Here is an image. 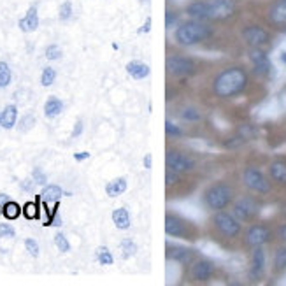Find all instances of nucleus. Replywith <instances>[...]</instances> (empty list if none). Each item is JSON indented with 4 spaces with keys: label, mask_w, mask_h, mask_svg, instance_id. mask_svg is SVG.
Returning <instances> with one entry per match:
<instances>
[{
    "label": "nucleus",
    "mask_w": 286,
    "mask_h": 286,
    "mask_svg": "<svg viewBox=\"0 0 286 286\" xmlns=\"http://www.w3.org/2000/svg\"><path fill=\"white\" fill-rule=\"evenodd\" d=\"M248 86V74L240 67H228L214 78L212 92L220 98H232L244 92Z\"/></svg>",
    "instance_id": "1"
},
{
    "label": "nucleus",
    "mask_w": 286,
    "mask_h": 286,
    "mask_svg": "<svg viewBox=\"0 0 286 286\" xmlns=\"http://www.w3.org/2000/svg\"><path fill=\"white\" fill-rule=\"evenodd\" d=\"M211 35V27L206 25L204 21H186V23L179 25L175 30L174 37L175 42L181 46H193L199 42L206 41Z\"/></svg>",
    "instance_id": "2"
},
{
    "label": "nucleus",
    "mask_w": 286,
    "mask_h": 286,
    "mask_svg": "<svg viewBox=\"0 0 286 286\" xmlns=\"http://www.w3.org/2000/svg\"><path fill=\"white\" fill-rule=\"evenodd\" d=\"M234 200V190L226 183H216L204 191V202L211 211H223Z\"/></svg>",
    "instance_id": "3"
},
{
    "label": "nucleus",
    "mask_w": 286,
    "mask_h": 286,
    "mask_svg": "<svg viewBox=\"0 0 286 286\" xmlns=\"http://www.w3.org/2000/svg\"><path fill=\"white\" fill-rule=\"evenodd\" d=\"M212 223H214V228H216L223 237H228V239H234L240 234V223L234 214H228L225 211H216L214 218H212Z\"/></svg>",
    "instance_id": "4"
},
{
    "label": "nucleus",
    "mask_w": 286,
    "mask_h": 286,
    "mask_svg": "<svg viewBox=\"0 0 286 286\" xmlns=\"http://www.w3.org/2000/svg\"><path fill=\"white\" fill-rule=\"evenodd\" d=\"M163 228L169 237H181V239H193L191 237V225L174 212H167Z\"/></svg>",
    "instance_id": "5"
},
{
    "label": "nucleus",
    "mask_w": 286,
    "mask_h": 286,
    "mask_svg": "<svg viewBox=\"0 0 286 286\" xmlns=\"http://www.w3.org/2000/svg\"><path fill=\"white\" fill-rule=\"evenodd\" d=\"M165 69L167 74L172 76V78H186V76L195 72V62L188 56L172 55L167 58Z\"/></svg>",
    "instance_id": "6"
},
{
    "label": "nucleus",
    "mask_w": 286,
    "mask_h": 286,
    "mask_svg": "<svg viewBox=\"0 0 286 286\" xmlns=\"http://www.w3.org/2000/svg\"><path fill=\"white\" fill-rule=\"evenodd\" d=\"M165 163H167V169L179 172V174H186V172H191L195 169L193 158L185 155V153L177 151V149H167Z\"/></svg>",
    "instance_id": "7"
},
{
    "label": "nucleus",
    "mask_w": 286,
    "mask_h": 286,
    "mask_svg": "<svg viewBox=\"0 0 286 286\" xmlns=\"http://www.w3.org/2000/svg\"><path fill=\"white\" fill-rule=\"evenodd\" d=\"M209 21H223L234 16L236 13V2L234 0H209Z\"/></svg>",
    "instance_id": "8"
},
{
    "label": "nucleus",
    "mask_w": 286,
    "mask_h": 286,
    "mask_svg": "<svg viewBox=\"0 0 286 286\" xmlns=\"http://www.w3.org/2000/svg\"><path fill=\"white\" fill-rule=\"evenodd\" d=\"M242 181L251 191L256 193H269L270 191V183L267 181V177L254 167H248L242 174Z\"/></svg>",
    "instance_id": "9"
},
{
    "label": "nucleus",
    "mask_w": 286,
    "mask_h": 286,
    "mask_svg": "<svg viewBox=\"0 0 286 286\" xmlns=\"http://www.w3.org/2000/svg\"><path fill=\"white\" fill-rule=\"evenodd\" d=\"M234 216L239 222H249L258 214V204L251 197H240L236 204H234Z\"/></svg>",
    "instance_id": "10"
},
{
    "label": "nucleus",
    "mask_w": 286,
    "mask_h": 286,
    "mask_svg": "<svg viewBox=\"0 0 286 286\" xmlns=\"http://www.w3.org/2000/svg\"><path fill=\"white\" fill-rule=\"evenodd\" d=\"M214 274V263L211 260H197V262H191V267H190V277L197 283H206L209 281Z\"/></svg>",
    "instance_id": "11"
},
{
    "label": "nucleus",
    "mask_w": 286,
    "mask_h": 286,
    "mask_svg": "<svg viewBox=\"0 0 286 286\" xmlns=\"http://www.w3.org/2000/svg\"><path fill=\"white\" fill-rule=\"evenodd\" d=\"M270 240V230L263 225H253L249 226L244 236V242L249 248H256V246H263L265 242Z\"/></svg>",
    "instance_id": "12"
},
{
    "label": "nucleus",
    "mask_w": 286,
    "mask_h": 286,
    "mask_svg": "<svg viewBox=\"0 0 286 286\" xmlns=\"http://www.w3.org/2000/svg\"><path fill=\"white\" fill-rule=\"evenodd\" d=\"M165 256H167V260H172V262L188 265V263L193 262L195 251L190 248H185V246H174V244H171V242H167Z\"/></svg>",
    "instance_id": "13"
},
{
    "label": "nucleus",
    "mask_w": 286,
    "mask_h": 286,
    "mask_svg": "<svg viewBox=\"0 0 286 286\" xmlns=\"http://www.w3.org/2000/svg\"><path fill=\"white\" fill-rule=\"evenodd\" d=\"M242 37H244V41L248 42L249 46L262 48L263 44L269 42V32L262 27L251 25V27H246L244 30H242Z\"/></svg>",
    "instance_id": "14"
},
{
    "label": "nucleus",
    "mask_w": 286,
    "mask_h": 286,
    "mask_svg": "<svg viewBox=\"0 0 286 286\" xmlns=\"http://www.w3.org/2000/svg\"><path fill=\"white\" fill-rule=\"evenodd\" d=\"M249 60L253 62L254 72L258 76H267L270 72V60L260 48H253L249 51Z\"/></svg>",
    "instance_id": "15"
},
{
    "label": "nucleus",
    "mask_w": 286,
    "mask_h": 286,
    "mask_svg": "<svg viewBox=\"0 0 286 286\" xmlns=\"http://www.w3.org/2000/svg\"><path fill=\"white\" fill-rule=\"evenodd\" d=\"M269 21L276 28L286 30V0H277L269 11Z\"/></svg>",
    "instance_id": "16"
},
{
    "label": "nucleus",
    "mask_w": 286,
    "mask_h": 286,
    "mask_svg": "<svg viewBox=\"0 0 286 286\" xmlns=\"http://www.w3.org/2000/svg\"><path fill=\"white\" fill-rule=\"evenodd\" d=\"M265 270V251L262 246H256L251 254V269H249V276L253 279H260Z\"/></svg>",
    "instance_id": "17"
},
{
    "label": "nucleus",
    "mask_w": 286,
    "mask_h": 286,
    "mask_svg": "<svg viewBox=\"0 0 286 286\" xmlns=\"http://www.w3.org/2000/svg\"><path fill=\"white\" fill-rule=\"evenodd\" d=\"M18 27H19V30L25 33H32L37 30L39 28V14H37V7H35V5H32V7L27 11V14H25L23 18L19 19Z\"/></svg>",
    "instance_id": "18"
},
{
    "label": "nucleus",
    "mask_w": 286,
    "mask_h": 286,
    "mask_svg": "<svg viewBox=\"0 0 286 286\" xmlns=\"http://www.w3.org/2000/svg\"><path fill=\"white\" fill-rule=\"evenodd\" d=\"M186 14L195 21H209V9H207V2L197 0L186 7Z\"/></svg>",
    "instance_id": "19"
},
{
    "label": "nucleus",
    "mask_w": 286,
    "mask_h": 286,
    "mask_svg": "<svg viewBox=\"0 0 286 286\" xmlns=\"http://www.w3.org/2000/svg\"><path fill=\"white\" fill-rule=\"evenodd\" d=\"M127 72H128V76L132 79H137V81H141V79H146L149 74H151V69H149L148 64H144V62L141 60H132L127 64Z\"/></svg>",
    "instance_id": "20"
},
{
    "label": "nucleus",
    "mask_w": 286,
    "mask_h": 286,
    "mask_svg": "<svg viewBox=\"0 0 286 286\" xmlns=\"http://www.w3.org/2000/svg\"><path fill=\"white\" fill-rule=\"evenodd\" d=\"M16 121H18V107L16 106H5V109L0 112V127L5 130H11L16 127Z\"/></svg>",
    "instance_id": "21"
},
{
    "label": "nucleus",
    "mask_w": 286,
    "mask_h": 286,
    "mask_svg": "<svg viewBox=\"0 0 286 286\" xmlns=\"http://www.w3.org/2000/svg\"><path fill=\"white\" fill-rule=\"evenodd\" d=\"M64 190L60 188L58 185H46L44 186V190L41 191V200L42 202H58V200L64 197Z\"/></svg>",
    "instance_id": "22"
},
{
    "label": "nucleus",
    "mask_w": 286,
    "mask_h": 286,
    "mask_svg": "<svg viewBox=\"0 0 286 286\" xmlns=\"http://www.w3.org/2000/svg\"><path fill=\"white\" fill-rule=\"evenodd\" d=\"M127 188H128L127 179H125V177H116V179L109 181V183L106 185V193L109 195L111 199H114V197H118V195L125 193Z\"/></svg>",
    "instance_id": "23"
},
{
    "label": "nucleus",
    "mask_w": 286,
    "mask_h": 286,
    "mask_svg": "<svg viewBox=\"0 0 286 286\" xmlns=\"http://www.w3.org/2000/svg\"><path fill=\"white\" fill-rule=\"evenodd\" d=\"M112 223L116 228L120 230H127L130 228V214L127 211V207H118L112 211Z\"/></svg>",
    "instance_id": "24"
},
{
    "label": "nucleus",
    "mask_w": 286,
    "mask_h": 286,
    "mask_svg": "<svg viewBox=\"0 0 286 286\" xmlns=\"http://www.w3.org/2000/svg\"><path fill=\"white\" fill-rule=\"evenodd\" d=\"M269 172H270L272 181H276L277 185H286V163L285 162H281V160L272 162Z\"/></svg>",
    "instance_id": "25"
},
{
    "label": "nucleus",
    "mask_w": 286,
    "mask_h": 286,
    "mask_svg": "<svg viewBox=\"0 0 286 286\" xmlns=\"http://www.w3.org/2000/svg\"><path fill=\"white\" fill-rule=\"evenodd\" d=\"M64 111V102L58 97H49L44 104V114L46 118H56L58 114H62Z\"/></svg>",
    "instance_id": "26"
},
{
    "label": "nucleus",
    "mask_w": 286,
    "mask_h": 286,
    "mask_svg": "<svg viewBox=\"0 0 286 286\" xmlns=\"http://www.w3.org/2000/svg\"><path fill=\"white\" fill-rule=\"evenodd\" d=\"M21 212H23V209L19 207V204L13 202V200H7V202L2 206V214H4L7 220H16V218H19Z\"/></svg>",
    "instance_id": "27"
},
{
    "label": "nucleus",
    "mask_w": 286,
    "mask_h": 286,
    "mask_svg": "<svg viewBox=\"0 0 286 286\" xmlns=\"http://www.w3.org/2000/svg\"><path fill=\"white\" fill-rule=\"evenodd\" d=\"M95 256H97V262L100 263V265H112V263H114V256H112V253L109 251V248H106V246L97 248Z\"/></svg>",
    "instance_id": "28"
},
{
    "label": "nucleus",
    "mask_w": 286,
    "mask_h": 286,
    "mask_svg": "<svg viewBox=\"0 0 286 286\" xmlns=\"http://www.w3.org/2000/svg\"><path fill=\"white\" fill-rule=\"evenodd\" d=\"M13 81L11 67L5 62H0V88H7Z\"/></svg>",
    "instance_id": "29"
},
{
    "label": "nucleus",
    "mask_w": 286,
    "mask_h": 286,
    "mask_svg": "<svg viewBox=\"0 0 286 286\" xmlns=\"http://www.w3.org/2000/svg\"><path fill=\"white\" fill-rule=\"evenodd\" d=\"M200 118H202V114L197 107H185L181 111V120L188 121V123H197V121H200Z\"/></svg>",
    "instance_id": "30"
},
{
    "label": "nucleus",
    "mask_w": 286,
    "mask_h": 286,
    "mask_svg": "<svg viewBox=\"0 0 286 286\" xmlns=\"http://www.w3.org/2000/svg\"><path fill=\"white\" fill-rule=\"evenodd\" d=\"M39 200H41V197H39L35 202H27L23 207V216L28 218V220H37L39 218Z\"/></svg>",
    "instance_id": "31"
},
{
    "label": "nucleus",
    "mask_w": 286,
    "mask_h": 286,
    "mask_svg": "<svg viewBox=\"0 0 286 286\" xmlns=\"http://www.w3.org/2000/svg\"><path fill=\"white\" fill-rule=\"evenodd\" d=\"M283 269H286V246L277 248L274 254V270H283Z\"/></svg>",
    "instance_id": "32"
},
{
    "label": "nucleus",
    "mask_w": 286,
    "mask_h": 286,
    "mask_svg": "<svg viewBox=\"0 0 286 286\" xmlns=\"http://www.w3.org/2000/svg\"><path fill=\"white\" fill-rule=\"evenodd\" d=\"M121 251H123V258H130V256H134L135 253H137V244H135L132 239H123L120 244Z\"/></svg>",
    "instance_id": "33"
},
{
    "label": "nucleus",
    "mask_w": 286,
    "mask_h": 286,
    "mask_svg": "<svg viewBox=\"0 0 286 286\" xmlns=\"http://www.w3.org/2000/svg\"><path fill=\"white\" fill-rule=\"evenodd\" d=\"M165 135L169 139H179L183 135V128L172 120H165Z\"/></svg>",
    "instance_id": "34"
},
{
    "label": "nucleus",
    "mask_w": 286,
    "mask_h": 286,
    "mask_svg": "<svg viewBox=\"0 0 286 286\" xmlns=\"http://www.w3.org/2000/svg\"><path fill=\"white\" fill-rule=\"evenodd\" d=\"M55 81H56V70L53 69V67H46L41 74V84L44 88H48L55 83Z\"/></svg>",
    "instance_id": "35"
},
{
    "label": "nucleus",
    "mask_w": 286,
    "mask_h": 286,
    "mask_svg": "<svg viewBox=\"0 0 286 286\" xmlns=\"http://www.w3.org/2000/svg\"><path fill=\"white\" fill-rule=\"evenodd\" d=\"M55 244H56V248L60 249L62 253H69L70 251V242L67 240V237L62 234V232H58L55 236Z\"/></svg>",
    "instance_id": "36"
},
{
    "label": "nucleus",
    "mask_w": 286,
    "mask_h": 286,
    "mask_svg": "<svg viewBox=\"0 0 286 286\" xmlns=\"http://www.w3.org/2000/svg\"><path fill=\"white\" fill-rule=\"evenodd\" d=\"M33 125H35V118L32 114H25L21 120H19L18 125V130L19 132H28V130L33 128Z\"/></svg>",
    "instance_id": "37"
},
{
    "label": "nucleus",
    "mask_w": 286,
    "mask_h": 286,
    "mask_svg": "<svg viewBox=\"0 0 286 286\" xmlns=\"http://www.w3.org/2000/svg\"><path fill=\"white\" fill-rule=\"evenodd\" d=\"M16 237V230L9 223H0V239H14Z\"/></svg>",
    "instance_id": "38"
},
{
    "label": "nucleus",
    "mask_w": 286,
    "mask_h": 286,
    "mask_svg": "<svg viewBox=\"0 0 286 286\" xmlns=\"http://www.w3.org/2000/svg\"><path fill=\"white\" fill-rule=\"evenodd\" d=\"M62 48L56 46V44H51V46L46 48V58L48 60H60L62 58Z\"/></svg>",
    "instance_id": "39"
},
{
    "label": "nucleus",
    "mask_w": 286,
    "mask_h": 286,
    "mask_svg": "<svg viewBox=\"0 0 286 286\" xmlns=\"http://www.w3.org/2000/svg\"><path fill=\"white\" fill-rule=\"evenodd\" d=\"M177 21H179V14L174 13V11H167L165 13V28L167 30H171L172 27H175L177 25Z\"/></svg>",
    "instance_id": "40"
},
{
    "label": "nucleus",
    "mask_w": 286,
    "mask_h": 286,
    "mask_svg": "<svg viewBox=\"0 0 286 286\" xmlns=\"http://www.w3.org/2000/svg\"><path fill=\"white\" fill-rule=\"evenodd\" d=\"M179 181H181L179 172H174V171H171V169H167L165 171V185L167 186H174V185H177Z\"/></svg>",
    "instance_id": "41"
},
{
    "label": "nucleus",
    "mask_w": 286,
    "mask_h": 286,
    "mask_svg": "<svg viewBox=\"0 0 286 286\" xmlns=\"http://www.w3.org/2000/svg\"><path fill=\"white\" fill-rule=\"evenodd\" d=\"M25 248H27L30 256H33V258H37L39 256V244L35 239H25Z\"/></svg>",
    "instance_id": "42"
},
{
    "label": "nucleus",
    "mask_w": 286,
    "mask_h": 286,
    "mask_svg": "<svg viewBox=\"0 0 286 286\" xmlns=\"http://www.w3.org/2000/svg\"><path fill=\"white\" fill-rule=\"evenodd\" d=\"M70 16H72V2L67 0V2H64L60 5V19L67 21V19H70Z\"/></svg>",
    "instance_id": "43"
},
{
    "label": "nucleus",
    "mask_w": 286,
    "mask_h": 286,
    "mask_svg": "<svg viewBox=\"0 0 286 286\" xmlns=\"http://www.w3.org/2000/svg\"><path fill=\"white\" fill-rule=\"evenodd\" d=\"M32 179L35 181V185H41V186H46L48 183V175L42 172V169H39V167H35L32 172Z\"/></svg>",
    "instance_id": "44"
},
{
    "label": "nucleus",
    "mask_w": 286,
    "mask_h": 286,
    "mask_svg": "<svg viewBox=\"0 0 286 286\" xmlns=\"http://www.w3.org/2000/svg\"><path fill=\"white\" fill-rule=\"evenodd\" d=\"M244 141H246V139L240 137V135H239V137H232L230 141H226L225 146H226V148H237V146H240V144L244 143Z\"/></svg>",
    "instance_id": "45"
},
{
    "label": "nucleus",
    "mask_w": 286,
    "mask_h": 286,
    "mask_svg": "<svg viewBox=\"0 0 286 286\" xmlns=\"http://www.w3.org/2000/svg\"><path fill=\"white\" fill-rule=\"evenodd\" d=\"M33 186H35V181L33 179H25L23 183H21V188H23L25 191H33Z\"/></svg>",
    "instance_id": "46"
},
{
    "label": "nucleus",
    "mask_w": 286,
    "mask_h": 286,
    "mask_svg": "<svg viewBox=\"0 0 286 286\" xmlns=\"http://www.w3.org/2000/svg\"><path fill=\"white\" fill-rule=\"evenodd\" d=\"M81 132H83V121H76L74 130H72V137H78V135H81Z\"/></svg>",
    "instance_id": "47"
},
{
    "label": "nucleus",
    "mask_w": 286,
    "mask_h": 286,
    "mask_svg": "<svg viewBox=\"0 0 286 286\" xmlns=\"http://www.w3.org/2000/svg\"><path fill=\"white\" fill-rule=\"evenodd\" d=\"M143 163H144V169H146V171H149V169H151V165H153V157H151V153H148V155L144 157Z\"/></svg>",
    "instance_id": "48"
},
{
    "label": "nucleus",
    "mask_w": 286,
    "mask_h": 286,
    "mask_svg": "<svg viewBox=\"0 0 286 286\" xmlns=\"http://www.w3.org/2000/svg\"><path fill=\"white\" fill-rule=\"evenodd\" d=\"M86 158H90V153L88 151H81V153H76L74 155L76 162H83V160H86Z\"/></svg>",
    "instance_id": "49"
},
{
    "label": "nucleus",
    "mask_w": 286,
    "mask_h": 286,
    "mask_svg": "<svg viewBox=\"0 0 286 286\" xmlns=\"http://www.w3.org/2000/svg\"><path fill=\"white\" fill-rule=\"evenodd\" d=\"M149 28H151V18H148V19H146V23H144V27L141 28V30H139V32H141V33H144V32H148Z\"/></svg>",
    "instance_id": "50"
},
{
    "label": "nucleus",
    "mask_w": 286,
    "mask_h": 286,
    "mask_svg": "<svg viewBox=\"0 0 286 286\" xmlns=\"http://www.w3.org/2000/svg\"><path fill=\"white\" fill-rule=\"evenodd\" d=\"M277 234H279V237H281V239L286 242V225L279 226V230H277Z\"/></svg>",
    "instance_id": "51"
},
{
    "label": "nucleus",
    "mask_w": 286,
    "mask_h": 286,
    "mask_svg": "<svg viewBox=\"0 0 286 286\" xmlns=\"http://www.w3.org/2000/svg\"><path fill=\"white\" fill-rule=\"evenodd\" d=\"M281 60L285 62V64H286V53H283V55H281Z\"/></svg>",
    "instance_id": "52"
},
{
    "label": "nucleus",
    "mask_w": 286,
    "mask_h": 286,
    "mask_svg": "<svg viewBox=\"0 0 286 286\" xmlns=\"http://www.w3.org/2000/svg\"><path fill=\"white\" fill-rule=\"evenodd\" d=\"M0 212H2V207H0Z\"/></svg>",
    "instance_id": "53"
}]
</instances>
